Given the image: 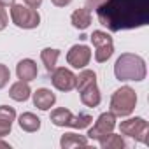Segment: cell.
<instances>
[{
	"label": "cell",
	"instance_id": "cell-1",
	"mask_svg": "<svg viewBox=\"0 0 149 149\" xmlns=\"http://www.w3.org/2000/svg\"><path fill=\"white\" fill-rule=\"evenodd\" d=\"M95 11L100 25L111 32L133 30L149 23V0H104Z\"/></svg>",
	"mask_w": 149,
	"mask_h": 149
},
{
	"label": "cell",
	"instance_id": "cell-2",
	"mask_svg": "<svg viewBox=\"0 0 149 149\" xmlns=\"http://www.w3.org/2000/svg\"><path fill=\"white\" fill-rule=\"evenodd\" d=\"M114 76L118 81H144L146 79V61L139 54L125 53L116 60Z\"/></svg>",
	"mask_w": 149,
	"mask_h": 149
},
{
	"label": "cell",
	"instance_id": "cell-3",
	"mask_svg": "<svg viewBox=\"0 0 149 149\" xmlns=\"http://www.w3.org/2000/svg\"><path fill=\"white\" fill-rule=\"evenodd\" d=\"M135 105H137V93L130 86H123L116 90L114 95L111 97V112L114 116L119 118L130 116L135 111Z\"/></svg>",
	"mask_w": 149,
	"mask_h": 149
},
{
	"label": "cell",
	"instance_id": "cell-4",
	"mask_svg": "<svg viewBox=\"0 0 149 149\" xmlns=\"http://www.w3.org/2000/svg\"><path fill=\"white\" fill-rule=\"evenodd\" d=\"M11 19L18 28H25V30H32L37 28L40 23V16L35 9L23 6V4H14L11 6Z\"/></svg>",
	"mask_w": 149,
	"mask_h": 149
},
{
	"label": "cell",
	"instance_id": "cell-5",
	"mask_svg": "<svg viewBox=\"0 0 149 149\" xmlns=\"http://www.w3.org/2000/svg\"><path fill=\"white\" fill-rule=\"evenodd\" d=\"M93 46H95V60L98 63H104L107 61L112 53H114V42H112V37L107 33V32H102V30H95L91 35H90Z\"/></svg>",
	"mask_w": 149,
	"mask_h": 149
},
{
	"label": "cell",
	"instance_id": "cell-6",
	"mask_svg": "<svg viewBox=\"0 0 149 149\" xmlns=\"http://www.w3.org/2000/svg\"><path fill=\"white\" fill-rule=\"evenodd\" d=\"M119 130L123 135L132 137L142 144H147V135H149V123L142 118H130L126 121H121Z\"/></svg>",
	"mask_w": 149,
	"mask_h": 149
},
{
	"label": "cell",
	"instance_id": "cell-7",
	"mask_svg": "<svg viewBox=\"0 0 149 149\" xmlns=\"http://www.w3.org/2000/svg\"><path fill=\"white\" fill-rule=\"evenodd\" d=\"M116 128V116L112 112H104L98 116L97 123L93 128H90L88 137L91 140H102L104 137H107L112 130Z\"/></svg>",
	"mask_w": 149,
	"mask_h": 149
},
{
	"label": "cell",
	"instance_id": "cell-8",
	"mask_svg": "<svg viewBox=\"0 0 149 149\" xmlns=\"http://www.w3.org/2000/svg\"><path fill=\"white\" fill-rule=\"evenodd\" d=\"M51 83L56 90L60 91H72L76 88V76L65 67H60V68H54L53 74H51Z\"/></svg>",
	"mask_w": 149,
	"mask_h": 149
},
{
	"label": "cell",
	"instance_id": "cell-9",
	"mask_svg": "<svg viewBox=\"0 0 149 149\" xmlns=\"http://www.w3.org/2000/svg\"><path fill=\"white\" fill-rule=\"evenodd\" d=\"M90 60H91V51L88 46H83V44L72 46L67 53V61L74 68H84L90 63Z\"/></svg>",
	"mask_w": 149,
	"mask_h": 149
},
{
	"label": "cell",
	"instance_id": "cell-10",
	"mask_svg": "<svg viewBox=\"0 0 149 149\" xmlns=\"http://www.w3.org/2000/svg\"><path fill=\"white\" fill-rule=\"evenodd\" d=\"M16 74H18V79H19V81H26V83H30V81H33V79L37 77L39 70H37V65H35L33 60L25 58V60H21V61L18 63V67H16Z\"/></svg>",
	"mask_w": 149,
	"mask_h": 149
},
{
	"label": "cell",
	"instance_id": "cell-11",
	"mask_svg": "<svg viewBox=\"0 0 149 149\" xmlns=\"http://www.w3.org/2000/svg\"><path fill=\"white\" fill-rule=\"evenodd\" d=\"M56 102V97L51 90L47 88H40L33 93V105L40 111H49Z\"/></svg>",
	"mask_w": 149,
	"mask_h": 149
},
{
	"label": "cell",
	"instance_id": "cell-12",
	"mask_svg": "<svg viewBox=\"0 0 149 149\" xmlns=\"http://www.w3.org/2000/svg\"><path fill=\"white\" fill-rule=\"evenodd\" d=\"M79 93H81V102H83L86 107H97V105L100 104V100H102L97 83H95V84H90V86H86V88H83Z\"/></svg>",
	"mask_w": 149,
	"mask_h": 149
},
{
	"label": "cell",
	"instance_id": "cell-13",
	"mask_svg": "<svg viewBox=\"0 0 149 149\" xmlns=\"http://www.w3.org/2000/svg\"><path fill=\"white\" fill-rule=\"evenodd\" d=\"M70 21L77 30H86L90 26V23H91V9H88V7L76 9L70 16Z\"/></svg>",
	"mask_w": 149,
	"mask_h": 149
},
{
	"label": "cell",
	"instance_id": "cell-14",
	"mask_svg": "<svg viewBox=\"0 0 149 149\" xmlns=\"http://www.w3.org/2000/svg\"><path fill=\"white\" fill-rule=\"evenodd\" d=\"M30 95H32V90H30L26 81H18L9 90V97L16 102H26L30 98Z\"/></svg>",
	"mask_w": 149,
	"mask_h": 149
},
{
	"label": "cell",
	"instance_id": "cell-15",
	"mask_svg": "<svg viewBox=\"0 0 149 149\" xmlns=\"http://www.w3.org/2000/svg\"><path fill=\"white\" fill-rule=\"evenodd\" d=\"M72 118H74V114H72L68 109H63V107L54 109V111L51 112V123H53L54 126H70Z\"/></svg>",
	"mask_w": 149,
	"mask_h": 149
},
{
	"label": "cell",
	"instance_id": "cell-16",
	"mask_svg": "<svg viewBox=\"0 0 149 149\" xmlns=\"http://www.w3.org/2000/svg\"><path fill=\"white\" fill-rule=\"evenodd\" d=\"M18 123H19L21 130H25V132H37L40 128V119L33 112H23L19 116V121Z\"/></svg>",
	"mask_w": 149,
	"mask_h": 149
},
{
	"label": "cell",
	"instance_id": "cell-17",
	"mask_svg": "<svg viewBox=\"0 0 149 149\" xmlns=\"http://www.w3.org/2000/svg\"><path fill=\"white\" fill-rule=\"evenodd\" d=\"M58 58H60V51H58V49L46 47V49L40 51V60H42V63H44V67H46L47 72H53V70L56 68Z\"/></svg>",
	"mask_w": 149,
	"mask_h": 149
},
{
	"label": "cell",
	"instance_id": "cell-18",
	"mask_svg": "<svg viewBox=\"0 0 149 149\" xmlns=\"http://www.w3.org/2000/svg\"><path fill=\"white\" fill-rule=\"evenodd\" d=\"M60 146L63 149H70V147H76V146H88V139L83 137V135H77V133H65L61 139H60Z\"/></svg>",
	"mask_w": 149,
	"mask_h": 149
},
{
	"label": "cell",
	"instance_id": "cell-19",
	"mask_svg": "<svg viewBox=\"0 0 149 149\" xmlns=\"http://www.w3.org/2000/svg\"><path fill=\"white\" fill-rule=\"evenodd\" d=\"M100 142V146L104 147V149H123V147H126V142H125V139L121 137V135H116V133H109L107 137H104L102 140H98Z\"/></svg>",
	"mask_w": 149,
	"mask_h": 149
},
{
	"label": "cell",
	"instance_id": "cell-20",
	"mask_svg": "<svg viewBox=\"0 0 149 149\" xmlns=\"http://www.w3.org/2000/svg\"><path fill=\"white\" fill-rule=\"evenodd\" d=\"M97 83V74L93 72V70H83L79 76H76V88H77V91H81L83 88H86V86H90V84H95Z\"/></svg>",
	"mask_w": 149,
	"mask_h": 149
},
{
	"label": "cell",
	"instance_id": "cell-21",
	"mask_svg": "<svg viewBox=\"0 0 149 149\" xmlns=\"http://www.w3.org/2000/svg\"><path fill=\"white\" fill-rule=\"evenodd\" d=\"M93 118L86 112H79L77 116L72 118V123H70V128H77V130H83V128H88L91 125Z\"/></svg>",
	"mask_w": 149,
	"mask_h": 149
},
{
	"label": "cell",
	"instance_id": "cell-22",
	"mask_svg": "<svg viewBox=\"0 0 149 149\" xmlns=\"http://www.w3.org/2000/svg\"><path fill=\"white\" fill-rule=\"evenodd\" d=\"M16 119V111L9 105H0V121L13 123Z\"/></svg>",
	"mask_w": 149,
	"mask_h": 149
},
{
	"label": "cell",
	"instance_id": "cell-23",
	"mask_svg": "<svg viewBox=\"0 0 149 149\" xmlns=\"http://www.w3.org/2000/svg\"><path fill=\"white\" fill-rule=\"evenodd\" d=\"M9 79H11V72H9V68H7L6 65L0 63V90H2V88L9 83Z\"/></svg>",
	"mask_w": 149,
	"mask_h": 149
},
{
	"label": "cell",
	"instance_id": "cell-24",
	"mask_svg": "<svg viewBox=\"0 0 149 149\" xmlns=\"http://www.w3.org/2000/svg\"><path fill=\"white\" fill-rule=\"evenodd\" d=\"M11 128H13V123H6V121H0V139H2V137H6V135H9Z\"/></svg>",
	"mask_w": 149,
	"mask_h": 149
},
{
	"label": "cell",
	"instance_id": "cell-25",
	"mask_svg": "<svg viewBox=\"0 0 149 149\" xmlns=\"http://www.w3.org/2000/svg\"><path fill=\"white\" fill-rule=\"evenodd\" d=\"M6 26H7V13H6V9L2 6H0V32H2Z\"/></svg>",
	"mask_w": 149,
	"mask_h": 149
},
{
	"label": "cell",
	"instance_id": "cell-26",
	"mask_svg": "<svg viewBox=\"0 0 149 149\" xmlns=\"http://www.w3.org/2000/svg\"><path fill=\"white\" fill-rule=\"evenodd\" d=\"M23 2H25V6H28L32 9H39L40 4H42V0H23Z\"/></svg>",
	"mask_w": 149,
	"mask_h": 149
},
{
	"label": "cell",
	"instance_id": "cell-27",
	"mask_svg": "<svg viewBox=\"0 0 149 149\" xmlns=\"http://www.w3.org/2000/svg\"><path fill=\"white\" fill-rule=\"evenodd\" d=\"M102 2H104V0H86V7L88 9H97Z\"/></svg>",
	"mask_w": 149,
	"mask_h": 149
},
{
	"label": "cell",
	"instance_id": "cell-28",
	"mask_svg": "<svg viewBox=\"0 0 149 149\" xmlns=\"http://www.w3.org/2000/svg\"><path fill=\"white\" fill-rule=\"evenodd\" d=\"M51 2L56 6V7H65V6H68L72 0H51Z\"/></svg>",
	"mask_w": 149,
	"mask_h": 149
},
{
	"label": "cell",
	"instance_id": "cell-29",
	"mask_svg": "<svg viewBox=\"0 0 149 149\" xmlns=\"http://www.w3.org/2000/svg\"><path fill=\"white\" fill-rule=\"evenodd\" d=\"M14 2L16 0H0V6L2 7H11V6H14Z\"/></svg>",
	"mask_w": 149,
	"mask_h": 149
},
{
	"label": "cell",
	"instance_id": "cell-30",
	"mask_svg": "<svg viewBox=\"0 0 149 149\" xmlns=\"http://www.w3.org/2000/svg\"><path fill=\"white\" fill-rule=\"evenodd\" d=\"M0 147H4V149H11V146H9L7 142H2V140H0Z\"/></svg>",
	"mask_w": 149,
	"mask_h": 149
}]
</instances>
